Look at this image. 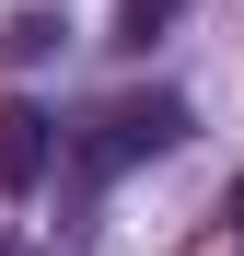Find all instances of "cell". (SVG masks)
<instances>
[{
    "label": "cell",
    "instance_id": "obj_1",
    "mask_svg": "<svg viewBox=\"0 0 244 256\" xmlns=\"http://www.w3.org/2000/svg\"><path fill=\"white\" fill-rule=\"evenodd\" d=\"M175 140H186V94H116L93 116V163H151Z\"/></svg>",
    "mask_w": 244,
    "mask_h": 256
},
{
    "label": "cell",
    "instance_id": "obj_2",
    "mask_svg": "<svg viewBox=\"0 0 244 256\" xmlns=\"http://www.w3.org/2000/svg\"><path fill=\"white\" fill-rule=\"evenodd\" d=\"M47 163H58V116L35 94H0V198H23Z\"/></svg>",
    "mask_w": 244,
    "mask_h": 256
},
{
    "label": "cell",
    "instance_id": "obj_3",
    "mask_svg": "<svg viewBox=\"0 0 244 256\" xmlns=\"http://www.w3.org/2000/svg\"><path fill=\"white\" fill-rule=\"evenodd\" d=\"M175 12V0H128V12H116V35H128V47H151V24Z\"/></svg>",
    "mask_w": 244,
    "mask_h": 256
},
{
    "label": "cell",
    "instance_id": "obj_4",
    "mask_svg": "<svg viewBox=\"0 0 244 256\" xmlns=\"http://www.w3.org/2000/svg\"><path fill=\"white\" fill-rule=\"evenodd\" d=\"M0 256H23V244H12V233H0Z\"/></svg>",
    "mask_w": 244,
    "mask_h": 256
},
{
    "label": "cell",
    "instance_id": "obj_5",
    "mask_svg": "<svg viewBox=\"0 0 244 256\" xmlns=\"http://www.w3.org/2000/svg\"><path fill=\"white\" fill-rule=\"evenodd\" d=\"M233 222H244V186H233Z\"/></svg>",
    "mask_w": 244,
    "mask_h": 256
}]
</instances>
